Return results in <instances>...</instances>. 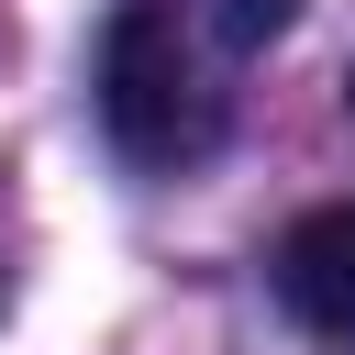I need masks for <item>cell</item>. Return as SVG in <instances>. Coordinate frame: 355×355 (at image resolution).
Wrapping results in <instances>:
<instances>
[{
  "label": "cell",
  "mask_w": 355,
  "mask_h": 355,
  "mask_svg": "<svg viewBox=\"0 0 355 355\" xmlns=\"http://www.w3.org/2000/svg\"><path fill=\"white\" fill-rule=\"evenodd\" d=\"M100 122L133 166H189L211 155L222 133V89L189 44V11L178 0H122L111 33H100Z\"/></svg>",
  "instance_id": "1"
},
{
  "label": "cell",
  "mask_w": 355,
  "mask_h": 355,
  "mask_svg": "<svg viewBox=\"0 0 355 355\" xmlns=\"http://www.w3.org/2000/svg\"><path fill=\"white\" fill-rule=\"evenodd\" d=\"M344 100H355V67H344Z\"/></svg>",
  "instance_id": "4"
},
{
  "label": "cell",
  "mask_w": 355,
  "mask_h": 355,
  "mask_svg": "<svg viewBox=\"0 0 355 355\" xmlns=\"http://www.w3.org/2000/svg\"><path fill=\"white\" fill-rule=\"evenodd\" d=\"M277 311L300 322V333H322V344H355V200H333V211H300L288 233H277Z\"/></svg>",
  "instance_id": "2"
},
{
  "label": "cell",
  "mask_w": 355,
  "mask_h": 355,
  "mask_svg": "<svg viewBox=\"0 0 355 355\" xmlns=\"http://www.w3.org/2000/svg\"><path fill=\"white\" fill-rule=\"evenodd\" d=\"M200 22H211L222 55H255V44H277V33L300 22V0H200Z\"/></svg>",
  "instance_id": "3"
}]
</instances>
